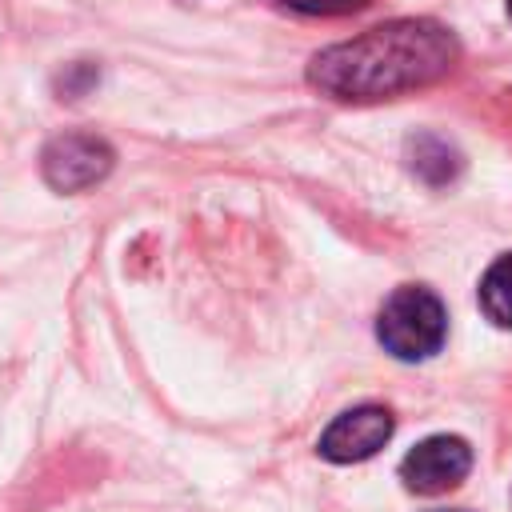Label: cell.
<instances>
[{
    "instance_id": "277c9868",
    "label": "cell",
    "mask_w": 512,
    "mask_h": 512,
    "mask_svg": "<svg viewBox=\"0 0 512 512\" xmlns=\"http://www.w3.org/2000/svg\"><path fill=\"white\" fill-rule=\"evenodd\" d=\"M396 432V420L384 404H360V408H348L340 412L324 436H320V456L332 460V464H356V460H368L376 456Z\"/></svg>"
},
{
    "instance_id": "ba28073f",
    "label": "cell",
    "mask_w": 512,
    "mask_h": 512,
    "mask_svg": "<svg viewBox=\"0 0 512 512\" xmlns=\"http://www.w3.org/2000/svg\"><path fill=\"white\" fill-rule=\"evenodd\" d=\"M280 4L292 12H304V16H348V12L368 8L372 0H280Z\"/></svg>"
},
{
    "instance_id": "3957f363",
    "label": "cell",
    "mask_w": 512,
    "mask_h": 512,
    "mask_svg": "<svg viewBox=\"0 0 512 512\" xmlns=\"http://www.w3.org/2000/svg\"><path fill=\"white\" fill-rule=\"evenodd\" d=\"M116 164V152L96 132H60L40 152V176L56 192H84L96 188Z\"/></svg>"
},
{
    "instance_id": "8992f818",
    "label": "cell",
    "mask_w": 512,
    "mask_h": 512,
    "mask_svg": "<svg viewBox=\"0 0 512 512\" xmlns=\"http://www.w3.org/2000/svg\"><path fill=\"white\" fill-rule=\"evenodd\" d=\"M408 156H412V172L428 184H448L460 172V152L440 140V136H416L408 140Z\"/></svg>"
},
{
    "instance_id": "6da1fadb",
    "label": "cell",
    "mask_w": 512,
    "mask_h": 512,
    "mask_svg": "<svg viewBox=\"0 0 512 512\" xmlns=\"http://www.w3.org/2000/svg\"><path fill=\"white\" fill-rule=\"evenodd\" d=\"M460 60L456 36L436 20H388L312 56L308 84L332 100H388L428 88Z\"/></svg>"
},
{
    "instance_id": "7a4b0ae2",
    "label": "cell",
    "mask_w": 512,
    "mask_h": 512,
    "mask_svg": "<svg viewBox=\"0 0 512 512\" xmlns=\"http://www.w3.org/2000/svg\"><path fill=\"white\" fill-rule=\"evenodd\" d=\"M444 336L448 312L440 296L424 284H400L376 316V340L396 360H428L444 348Z\"/></svg>"
},
{
    "instance_id": "9c48e42d",
    "label": "cell",
    "mask_w": 512,
    "mask_h": 512,
    "mask_svg": "<svg viewBox=\"0 0 512 512\" xmlns=\"http://www.w3.org/2000/svg\"><path fill=\"white\" fill-rule=\"evenodd\" d=\"M56 84H60V92H64L68 100H76L84 88H92V84H96V68H92V64H68V68L60 72V80H56Z\"/></svg>"
},
{
    "instance_id": "30bf717a",
    "label": "cell",
    "mask_w": 512,
    "mask_h": 512,
    "mask_svg": "<svg viewBox=\"0 0 512 512\" xmlns=\"http://www.w3.org/2000/svg\"><path fill=\"white\" fill-rule=\"evenodd\" d=\"M508 16H512V0H508Z\"/></svg>"
},
{
    "instance_id": "52a82bcc",
    "label": "cell",
    "mask_w": 512,
    "mask_h": 512,
    "mask_svg": "<svg viewBox=\"0 0 512 512\" xmlns=\"http://www.w3.org/2000/svg\"><path fill=\"white\" fill-rule=\"evenodd\" d=\"M480 308L492 324L512 328V252L496 256L480 280Z\"/></svg>"
},
{
    "instance_id": "5b68a950",
    "label": "cell",
    "mask_w": 512,
    "mask_h": 512,
    "mask_svg": "<svg viewBox=\"0 0 512 512\" xmlns=\"http://www.w3.org/2000/svg\"><path fill=\"white\" fill-rule=\"evenodd\" d=\"M472 468V448L460 436H428L400 460V480L408 492L440 496L456 488Z\"/></svg>"
}]
</instances>
